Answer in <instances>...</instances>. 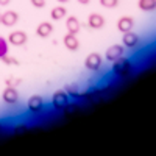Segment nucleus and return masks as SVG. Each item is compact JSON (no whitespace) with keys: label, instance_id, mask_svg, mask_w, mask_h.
Segmentation results:
<instances>
[{"label":"nucleus","instance_id":"25","mask_svg":"<svg viewBox=\"0 0 156 156\" xmlns=\"http://www.w3.org/2000/svg\"><path fill=\"white\" fill-rule=\"evenodd\" d=\"M56 2H59V3H66V2H69V0H56Z\"/></svg>","mask_w":156,"mask_h":156},{"label":"nucleus","instance_id":"18","mask_svg":"<svg viewBox=\"0 0 156 156\" xmlns=\"http://www.w3.org/2000/svg\"><path fill=\"white\" fill-rule=\"evenodd\" d=\"M8 41L3 37V36H0V59H2L5 55H8Z\"/></svg>","mask_w":156,"mask_h":156},{"label":"nucleus","instance_id":"11","mask_svg":"<svg viewBox=\"0 0 156 156\" xmlns=\"http://www.w3.org/2000/svg\"><path fill=\"white\" fill-rule=\"evenodd\" d=\"M62 42H64V45H66V48L70 50V51H75V50L80 48V41L76 39V34L66 33V36L62 37Z\"/></svg>","mask_w":156,"mask_h":156},{"label":"nucleus","instance_id":"26","mask_svg":"<svg viewBox=\"0 0 156 156\" xmlns=\"http://www.w3.org/2000/svg\"><path fill=\"white\" fill-rule=\"evenodd\" d=\"M0 129H2V122H0Z\"/></svg>","mask_w":156,"mask_h":156},{"label":"nucleus","instance_id":"23","mask_svg":"<svg viewBox=\"0 0 156 156\" xmlns=\"http://www.w3.org/2000/svg\"><path fill=\"white\" fill-rule=\"evenodd\" d=\"M11 3V0H0V6H6Z\"/></svg>","mask_w":156,"mask_h":156},{"label":"nucleus","instance_id":"13","mask_svg":"<svg viewBox=\"0 0 156 156\" xmlns=\"http://www.w3.org/2000/svg\"><path fill=\"white\" fill-rule=\"evenodd\" d=\"M66 28H67V33H72V34H76L80 31L81 25H80V20H78L75 16H69L66 19Z\"/></svg>","mask_w":156,"mask_h":156},{"label":"nucleus","instance_id":"15","mask_svg":"<svg viewBox=\"0 0 156 156\" xmlns=\"http://www.w3.org/2000/svg\"><path fill=\"white\" fill-rule=\"evenodd\" d=\"M66 16H67V9H66V6H62V5H58L55 8H51V11H50V17L53 20H61Z\"/></svg>","mask_w":156,"mask_h":156},{"label":"nucleus","instance_id":"19","mask_svg":"<svg viewBox=\"0 0 156 156\" xmlns=\"http://www.w3.org/2000/svg\"><path fill=\"white\" fill-rule=\"evenodd\" d=\"M100 5L103 8H115L119 5V0H100Z\"/></svg>","mask_w":156,"mask_h":156},{"label":"nucleus","instance_id":"3","mask_svg":"<svg viewBox=\"0 0 156 156\" xmlns=\"http://www.w3.org/2000/svg\"><path fill=\"white\" fill-rule=\"evenodd\" d=\"M6 41H8V44L14 45V47H22V45L27 44L28 36H27V33H25V31L16 30V31H11L9 33V36L6 37Z\"/></svg>","mask_w":156,"mask_h":156},{"label":"nucleus","instance_id":"8","mask_svg":"<svg viewBox=\"0 0 156 156\" xmlns=\"http://www.w3.org/2000/svg\"><path fill=\"white\" fill-rule=\"evenodd\" d=\"M19 22V14L12 9H8L5 12H2V19H0V23L5 25V27H14V25Z\"/></svg>","mask_w":156,"mask_h":156},{"label":"nucleus","instance_id":"14","mask_svg":"<svg viewBox=\"0 0 156 156\" xmlns=\"http://www.w3.org/2000/svg\"><path fill=\"white\" fill-rule=\"evenodd\" d=\"M51 31H53V25L50 22H41L36 28V34L39 37H47V36L51 34Z\"/></svg>","mask_w":156,"mask_h":156},{"label":"nucleus","instance_id":"20","mask_svg":"<svg viewBox=\"0 0 156 156\" xmlns=\"http://www.w3.org/2000/svg\"><path fill=\"white\" fill-rule=\"evenodd\" d=\"M5 84L6 86H12V87H17L19 84H22V78H6Z\"/></svg>","mask_w":156,"mask_h":156},{"label":"nucleus","instance_id":"22","mask_svg":"<svg viewBox=\"0 0 156 156\" xmlns=\"http://www.w3.org/2000/svg\"><path fill=\"white\" fill-rule=\"evenodd\" d=\"M30 3L34 8H44L45 6V0H30Z\"/></svg>","mask_w":156,"mask_h":156},{"label":"nucleus","instance_id":"5","mask_svg":"<svg viewBox=\"0 0 156 156\" xmlns=\"http://www.w3.org/2000/svg\"><path fill=\"white\" fill-rule=\"evenodd\" d=\"M101 62H103V59H101V56L98 53H89L86 56V59H84V66H86L87 70H94L95 72V70H100Z\"/></svg>","mask_w":156,"mask_h":156},{"label":"nucleus","instance_id":"10","mask_svg":"<svg viewBox=\"0 0 156 156\" xmlns=\"http://www.w3.org/2000/svg\"><path fill=\"white\" fill-rule=\"evenodd\" d=\"M87 25H89V28H92V30H100V28H103V25H105V17L101 14H98V12H92V14H89V17H87Z\"/></svg>","mask_w":156,"mask_h":156},{"label":"nucleus","instance_id":"16","mask_svg":"<svg viewBox=\"0 0 156 156\" xmlns=\"http://www.w3.org/2000/svg\"><path fill=\"white\" fill-rule=\"evenodd\" d=\"M139 8L145 12H150V11H154L156 9V0H139Z\"/></svg>","mask_w":156,"mask_h":156},{"label":"nucleus","instance_id":"24","mask_svg":"<svg viewBox=\"0 0 156 156\" xmlns=\"http://www.w3.org/2000/svg\"><path fill=\"white\" fill-rule=\"evenodd\" d=\"M76 2L80 3V5H89V2H90V0H76Z\"/></svg>","mask_w":156,"mask_h":156},{"label":"nucleus","instance_id":"27","mask_svg":"<svg viewBox=\"0 0 156 156\" xmlns=\"http://www.w3.org/2000/svg\"><path fill=\"white\" fill-rule=\"evenodd\" d=\"M0 19H2V14H0Z\"/></svg>","mask_w":156,"mask_h":156},{"label":"nucleus","instance_id":"2","mask_svg":"<svg viewBox=\"0 0 156 156\" xmlns=\"http://www.w3.org/2000/svg\"><path fill=\"white\" fill-rule=\"evenodd\" d=\"M51 106L55 109H66L69 106V94L66 90H56V92L51 95Z\"/></svg>","mask_w":156,"mask_h":156},{"label":"nucleus","instance_id":"6","mask_svg":"<svg viewBox=\"0 0 156 156\" xmlns=\"http://www.w3.org/2000/svg\"><path fill=\"white\" fill-rule=\"evenodd\" d=\"M2 100L6 103V105H16L19 101V92H17V87H12V86H6L3 94H2Z\"/></svg>","mask_w":156,"mask_h":156},{"label":"nucleus","instance_id":"9","mask_svg":"<svg viewBox=\"0 0 156 156\" xmlns=\"http://www.w3.org/2000/svg\"><path fill=\"white\" fill-rule=\"evenodd\" d=\"M134 28V19L129 17V16H123L117 20V30L120 33H128V31H133Z\"/></svg>","mask_w":156,"mask_h":156},{"label":"nucleus","instance_id":"1","mask_svg":"<svg viewBox=\"0 0 156 156\" xmlns=\"http://www.w3.org/2000/svg\"><path fill=\"white\" fill-rule=\"evenodd\" d=\"M133 70V62L129 61L128 58L122 56L119 59L112 61V73L117 76V78H125L131 73Z\"/></svg>","mask_w":156,"mask_h":156},{"label":"nucleus","instance_id":"21","mask_svg":"<svg viewBox=\"0 0 156 156\" xmlns=\"http://www.w3.org/2000/svg\"><path fill=\"white\" fill-rule=\"evenodd\" d=\"M2 61H3L5 64H8V66H19V61H17L16 58L9 56V55H5V56L2 58Z\"/></svg>","mask_w":156,"mask_h":156},{"label":"nucleus","instance_id":"12","mask_svg":"<svg viewBox=\"0 0 156 156\" xmlns=\"http://www.w3.org/2000/svg\"><path fill=\"white\" fill-rule=\"evenodd\" d=\"M123 47H128V48H134L137 44H139V36L134 33V31H128V33H123Z\"/></svg>","mask_w":156,"mask_h":156},{"label":"nucleus","instance_id":"4","mask_svg":"<svg viewBox=\"0 0 156 156\" xmlns=\"http://www.w3.org/2000/svg\"><path fill=\"white\" fill-rule=\"evenodd\" d=\"M123 55H125V47L120 45V44H114V45L108 47L106 51H105V58L108 61H111V62L115 61V59H119V58H122Z\"/></svg>","mask_w":156,"mask_h":156},{"label":"nucleus","instance_id":"7","mask_svg":"<svg viewBox=\"0 0 156 156\" xmlns=\"http://www.w3.org/2000/svg\"><path fill=\"white\" fill-rule=\"evenodd\" d=\"M27 106H28V111L33 114L41 112L44 109V98L41 95H31L27 101Z\"/></svg>","mask_w":156,"mask_h":156},{"label":"nucleus","instance_id":"17","mask_svg":"<svg viewBox=\"0 0 156 156\" xmlns=\"http://www.w3.org/2000/svg\"><path fill=\"white\" fill-rule=\"evenodd\" d=\"M66 92H67L70 97H73V98H81V97L84 95L83 92H80V90H78L76 86H72V84L66 86Z\"/></svg>","mask_w":156,"mask_h":156}]
</instances>
